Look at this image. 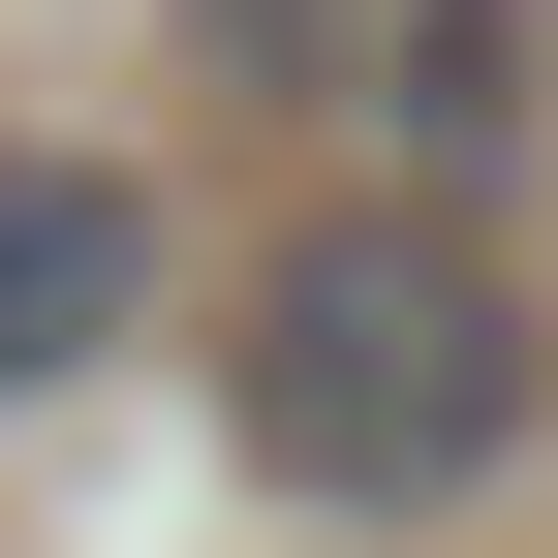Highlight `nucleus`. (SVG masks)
<instances>
[{
    "label": "nucleus",
    "mask_w": 558,
    "mask_h": 558,
    "mask_svg": "<svg viewBox=\"0 0 558 558\" xmlns=\"http://www.w3.org/2000/svg\"><path fill=\"white\" fill-rule=\"evenodd\" d=\"M218 435H248L279 527H465L558 435V311L497 279L465 186H311V218L218 279Z\"/></svg>",
    "instance_id": "obj_1"
},
{
    "label": "nucleus",
    "mask_w": 558,
    "mask_h": 558,
    "mask_svg": "<svg viewBox=\"0 0 558 558\" xmlns=\"http://www.w3.org/2000/svg\"><path fill=\"white\" fill-rule=\"evenodd\" d=\"M156 156H62V124H0V435L32 403H94L124 341H156Z\"/></svg>",
    "instance_id": "obj_2"
},
{
    "label": "nucleus",
    "mask_w": 558,
    "mask_h": 558,
    "mask_svg": "<svg viewBox=\"0 0 558 558\" xmlns=\"http://www.w3.org/2000/svg\"><path fill=\"white\" fill-rule=\"evenodd\" d=\"M527 156V0H373V186H497Z\"/></svg>",
    "instance_id": "obj_3"
}]
</instances>
